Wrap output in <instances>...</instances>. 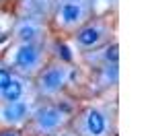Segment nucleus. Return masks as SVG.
Segmentation results:
<instances>
[{
  "mask_svg": "<svg viewBox=\"0 0 154 136\" xmlns=\"http://www.w3.org/2000/svg\"><path fill=\"white\" fill-rule=\"evenodd\" d=\"M95 14V0H54L51 4V23L56 29L72 35Z\"/></svg>",
  "mask_w": 154,
  "mask_h": 136,
  "instance_id": "39448f33",
  "label": "nucleus"
},
{
  "mask_svg": "<svg viewBox=\"0 0 154 136\" xmlns=\"http://www.w3.org/2000/svg\"><path fill=\"white\" fill-rule=\"evenodd\" d=\"M76 136H113L115 132V107L105 103H93L76 111L70 120Z\"/></svg>",
  "mask_w": 154,
  "mask_h": 136,
  "instance_id": "7ed1b4c3",
  "label": "nucleus"
},
{
  "mask_svg": "<svg viewBox=\"0 0 154 136\" xmlns=\"http://www.w3.org/2000/svg\"><path fill=\"white\" fill-rule=\"evenodd\" d=\"M74 76H76L74 64L64 60H48V64L33 78L37 99H43V101L60 99L66 93V89L72 85Z\"/></svg>",
  "mask_w": 154,
  "mask_h": 136,
  "instance_id": "f03ea898",
  "label": "nucleus"
},
{
  "mask_svg": "<svg viewBox=\"0 0 154 136\" xmlns=\"http://www.w3.org/2000/svg\"><path fill=\"white\" fill-rule=\"evenodd\" d=\"M11 76H12L11 66L4 62V58H0V93H2V89L6 87V83L11 81Z\"/></svg>",
  "mask_w": 154,
  "mask_h": 136,
  "instance_id": "f8f14e48",
  "label": "nucleus"
},
{
  "mask_svg": "<svg viewBox=\"0 0 154 136\" xmlns=\"http://www.w3.org/2000/svg\"><path fill=\"white\" fill-rule=\"evenodd\" d=\"M117 41L113 39L111 43H107L105 48L95 49V52H88V54H82L86 62H93V66H103V64H119V54H117Z\"/></svg>",
  "mask_w": 154,
  "mask_h": 136,
  "instance_id": "9d476101",
  "label": "nucleus"
},
{
  "mask_svg": "<svg viewBox=\"0 0 154 136\" xmlns=\"http://www.w3.org/2000/svg\"><path fill=\"white\" fill-rule=\"evenodd\" d=\"M37 105V97H25L19 101L0 103V128H17L23 130Z\"/></svg>",
  "mask_w": 154,
  "mask_h": 136,
  "instance_id": "6e6552de",
  "label": "nucleus"
},
{
  "mask_svg": "<svg viewBox=\"0 0 154 136\" xmlns=\"http://www.w3.org/2000/svg\"><path fill=\"white\" fill-rule=\"evenodd\" d=\"M51 136H76V132L68 126V128H64V130H60V132H56V134H51Z\"/></svg>",
  "mask_w": 154,
  "mask_h": 136,
  "instance_id": "4468645a",
  "label": "nucleus"
},
{
  "mask_svg": "<svg viewBox=\"0 0 154 136\" xmlns=\"http://www.w3.org/2000/svg\"><path fill=\"white\" fill-rule=\"evenodd\" d=\"M25 97H37L35 95V87H33V78H27L23 74L12 72L11 81L6 83V87L0 93V103L6 101H19Z\"/></svg>",
  "mask_w": 154,
  "mask_h": 136,
  "instance_id": "1a4fd4ad",
  "label": "nucleus"
},
{
  "mask_svg": "<svg viewBox=\"0 0 154 136\" xmlns=\"http://www.w3.org/2000/svg\"><path fill=\"white\" fill-rule=\"evenodd\" d=\"M117 76H119V64H103V66H99V85L101 87L115 85Z\"/></svg>",
  "mask_w": 154,
  "mask_h": 136,
  "instance_id": "9b49d317",
  "label": "nucleus"
},
{
  "mask_svg": "<svg viewBox=\"0 0 154 136\" xmlns=\"http://www.w3.org/2000/svg\"><path fill=\"white\" fill-rule=\"evenodd\" d=\"M48 43H11L4 56V62L11 66L12 72L23 74L27 78H35L39 70L48 64Z\"/></svg>",
  "mask_w": 154,
  "mask_h": 136,
  "instance_id": "20e7f679",
  "label": "nucleus"
},
{
  "mask_svg": "<svg viewBox=\"0 0 154 136\" xmlns=\"http://www.w3.org/2000/svg\"><path fill=\"white\" fill-rule=\"evenodd\" d=\"M70 39L74 49L88 54L111 43L115 39V27H113V21L107 17H93L82 27H78L70 35Z\"/></svg>",
  "mask_w": 154,
  "mask_h": 136,
  "instance_id": "423d86ee",
  "label": "nucleus"
},
{
  "mask_svg": "<svg viewBox=\"0 0 154 136\" xmlns=\"http://www.w3.org/2000/svg\"><path fill=\"white\" fill-rule=\"evenodd\" d=\"M0 136H23V132L17 130V128H2L0 130Z\"/></svg>",
  "mask_w": 154,
  "mask_h": 136,
  "instance_id": "ddd939ff",
  "label": "nucleus"
},
{
  "mask_svg": "<svg viewBox=\"0 0 154 136\" xmlns=\"http://www.w3.org/2000/svg\"><path fill=\"white\" fill-rule=\"evenodd\" d=\"M12 43H48L49 39V27L45 19L23 14L12 25Z\"/></svg>",
  "mask_w": 154,
  "mask_h": 136,
  "instance_id": "0eeeda50",
  "label": "nucleus"
},
{
  "mask_svg": "<svg viewBox=\"0 0 154 136\" xmlns=\"http://www.w3.org/2000/svg\"><path fill=\"white\" fill-rule=\"evenodd\" d=\"M72 113L64 103H60L58 99L54 101H37L35 109L31 113L29 122L25 124V134L29 136H51L68 128L72 120Z\"/></svg>",
  "mask_w": 154,
  "mask_h": 136,
  "instance_id": "f257e3e1",
  "label": "nucleus"
}]
</instances>
